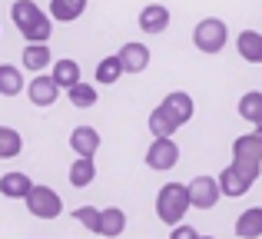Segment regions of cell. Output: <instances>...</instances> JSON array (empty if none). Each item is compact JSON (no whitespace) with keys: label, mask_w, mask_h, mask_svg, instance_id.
Listing matches in <instances>:
<instances>
[{"label":"cell","mask_w":262,"mask_h":239,"mask_svg":"<svg viewBox=\"0 0 262 239\" xmlns=\"http://www.w3.org/2000/svg\"><path fill=\"white\" fill-rule=\"evenodd\" d=\"M186 209H189V186L186 183H166L160 189V196H156V216H160V223L179 226Z\"/></svg>","instance_id":"1"},{"label":"cell","mask_w":262,"mask_h":239,"mask_svg":"<svg viewBox=\"0 0 262 239\" xmlns=\"http://www.w3.org/2000/svg\"><path fill=\"white\" fill-rule=\"evenodd\" d=\"M192 44L203 53H223V47L229 44V27L219 17H206V20H199L196 30H192Z\"/></svg>","instance_id":"2"},{"label":"cell","mask_w":262,"mask_h":239,"mask_svg":"<svg viewBox=\"0 0 262 239\" xmlns=\"http://www.w3.org/2000/svg\"><path fill=\"white\" fill-rule=\"evenodd\" d=\"M24 203H27V213L37 216V220H57V216L63 213V200H60L57 189H50V186H33Z\"/></svg>","instance_id":"3"},{"label":"cell","mask_w":262,"mask_h":239,"mask_svg":"<svg viewBox=\"0 0 262 239\" xmlns=\"http://www.w3.org/2000/svg\"><path fill=\"white\" fill-rule=\"evenodd\" d=\"M176 163H179V146L173 136H153V143L146 149V166L163 173V169H173Z\"/></svg>","instance_id":"4"},{"label":"cell","mask_w":262,"mask_h":239,"mask_svg":"<svg viewBox=\"0 0 262 239\" xmlns=\"http://www.w3.org/2000/svg\"><path fill=\"white\" fill-rule=\"evenodd\" d=\"M219 196H223L219 180H212V176H196V180H189V206L212 209L219 203Z\"/></svg>","instance_id":"5"},{"label":"cell","mask_w":262,"mask_h":239,"mask_svg":"<svg viewBox=\"0 0 262 239\" xmlns=\"http://www.w3.org/2000/svg\"><path fill=\"white\" fill-rule=\"evenodd\" d=\"M27 97L33 106H53L60 97V83L53 80V73H33L30 86H27Z\"/></svg>","instance_id":"6"},{"label":"cell","mask_w":262,"mask_h":239,"mask_svg":"<svg viewBox=\"0 0 262 239\" xmlns=\"http://www.w3.org/2000/svg\"><path fill=\"white\" fill-rule=\"evenodd\" d=\"M160 106H163V110H166L169 117L179 123V126H183V123H189V120H192V113H196V103H192V97H189V93H183V90L166 93Z\"/></svg>","instance_id":"7"},{"label":"cell","mask_w":262,"mask_h":239,"mask_svg":"<svg viewBox=\"0 0 262 239\" xmlns=\"http://www.w3.org/2000/svg\"><path fill=\"white\" fill-rule=\"evenodd\" d=\"M120 63L126 73H143L149 67V47L146 44H123L120 47Z\"/></svg>","instance_id":"8"},{"label":"cell","mask_w":262,"mask_h":239,"mask_svg":"<svg viewBox=\"0 0 262 239\" xmlns=\"http://www.w3.org/2000/svg\"><path fill=\"white\" fill-rule=\"evenodd\" d=\"M169 27V10L163 4H146L140 10V30L143 33H163Z\"/></svg>","instance_id":"9"},{"label":"cell","mask_w":262,"mask_h":239,"mask_svg":"<svg viewBox=\"0 0 262 239\" xmlns=\"http://www.w3.org/2000/svg\"><path fill=\"white\" fill-rule=\"evenodd\" d=\"M123 233H126V213L120 206L100 209V236L103 239H120Z\"/></svg>","instance_id":"10"},{"label":"cell","mask_w":262,"mask_h":239,"mask_svg":"<svg viewBox=\"0 0 262 239\" xmlns=\"http://www.w3.org/2000/svg\"><path fill=\"white\" fill-rule=\"evenodd\" d=\"M70 149L77 156H90V160H93L96 149H100V133H96L93 126H77L70 133Z\"/></svg>","instance_id":"11"},{"label":"cell","mask_w":262,"mask_h":239,"mask_svg":"<svg viewBox=\"0 0 262 239\" xmlns=\"http://www.w3.org/2000/svg\"><path fill=\"white\" fill-rule=\"evenodd\" d=\"M232 160H256V163H262V136L256 133V129L232 140Z\"/></svg>","instance_id":"12"},{"label":"cell","mask_w":262,"mask_h":239,"mask_svg":"<svg viewBox=\"0 0 262 239\" xmlns=\"http://www.w3.org/2000/svg\"><path fill=\"white\" fill-rule=\"evenodd\" d=\"M20 60H24V70H30V73H43L47 67H53V53L47 44H27Z\"/></svg>","instance_id":"13"},{"label":"cell","mask_w":262,"mask_h":239,"mask_svg":"<svg viewBox=\"0 0 262 239\" xmlns=\"http://www.w3.org/2000/svg\"><path fill=\"white\" fill-rule=\"evenodd\" d=\"M30 189H33V183H30L27 173H4L0 176V193H4L7 200H27Z\"/></svg>","instance_id":"14"},{"label":"cell","mask_w":262,"mask_h":239,"mask_svg":"<svg viewBox=\"0 0 262 239\" xmlns=\"http://www.w3.org/2000/svg\"><path fill=\"white\" fill-rule=\"evenodd\" d=\"M86 10V0H50V20L57 24H73Z\"/></svg>","instance_id":"15"},{"label":"cell","mask_w":262,"mask_h":239,"mask_svg":"<svg viewBox=\"0 0 262 239\" xmlns=\"http://www.w3.org/2000/svg\"><path fill=\"white\" fill-rule=\"evenodd\" d=\"M236 50L246 63H262V33L256 30H243L236 37Z\"/></svg>","instance_id":"16"},{"label":"cell","mask_w":262,"mask_h":239,"mask_svg":"<svg viewBox=\"0 0 262 239\" xmlns=\"http://www.w3.org/2000/svg\"><path fill=\"white\" fill-rule=\"evenodd\" d=\"M24 90H27V83H24V73H20V67L0 63V97H20Z\"/></svg>","instance_id":"17"},{"label":"cell","mask_w":262,"mask_h":239,"mask_svg":"<svg viewBox=\"0 0 262 239\" xmlns=\"http://www.w3.org/2000/svg\"><path fill=\"white\" fill-rule=\"evenodd\" d=\"M236 236L239 239H259L262 236V206L246 209L243 216L236 220Z\"/></svg>","instance_id":"18"},{"label":"cell","mask_w":262,"mask_h":239,"mask_svg":"<svg viewBox=\"0 0 262 239\" xmlns=\"http://www.w3.org/2000/svg\"><path fill=\"white\" fill-rule=\"evenodd\" d=\"M93 176H96V163L90 160V156H77L73 166H70V186L86 189L90 183H93Z\"/></svg>","instance_id":"19"},{"label":"cell","mask_w":262,"mask_h":239,"mask_svg":"<svg viewBox=\"0 0 262 239\" xmlns=\"http://www.w3.org/2000/svg\"><path fill=\"white\" fill-rule=\"evenodd\" d=\"M53 80L60 83V90H70V86H77L80 80V63L77 60H57L53 63Z\"/></svg>","instance_id":"20"},{"label":"cell","mask_w":262,"mask_h":239,"mask_svg":"<svg viewBox=\"0 0 262 239\" xmlns=\"http://www.w3.org/2000/svg\"><path fill=\"white\" fill-rule=\"evenodd\" d=\"M123 73L126 70H123V63H120V53H110V57H103L100 63H96V80L106 83V86H113Z\"/></svg>","instance_id":"21"},{"label":"cell","mask_w":262,"mask_h":239,"mask_svg":"<svg viewBox=\"0 0 262 239\" xmlns=\"http://www.w3.org/2000/svg\"><path fill=\"white\" fill-rule=\"evenodd\" d=\"M239 117L243 120H249V123H262V93L259 90H249V93H243L239 97Z\"/></svg>","instance_id":"22"},{"label":"cell","mask_w":262,"mask_h":239,"mask_svg":"<svg viewBox=\"0 0 262 239\" xmlns=\"http://www.w3.org/2000/svg\"><path fill=\"white\" fill-rule=\"evenodd\" d=\"M10 17H13V24H17V30H24V27H30L37 17H43V10H40L33 0H17V4L10 7Z\"/></svg>","instance_id":"23"},{"label":"cell","mask_w":262,"mask_h":239,"mask_svg":"<svg viewBox=\"0 0 262 239\" xmlns=\"http://www.w3.org/2000/svg\"><path fill=\"white\" fill-rule=\"evenodd\" d=\"M146 123H149V133H153V136H173L176 129H179V123L169 117L163 106H156V110L149 113V120H146Z\"/></svg>","instance_id":"24"},{"label":"cell","mask_w":262,"mask_h":239,"mask_svg":"<svg viewBox=\"0 0 262 239\" xmlns=\"http://www.w3.org/2000/svg\"><path fill=\"white\" fill-rule=\"evenodd\" d=\"M20 33H24L27 44H47V40H50V33H53V20L43 13V17H37L30 27H24Z\"/></svg>","instance_id":"25"},{"label":"cell","mask_w":262,"mask_h":239,"mask_svg":"<svg viewBox=\"0 0 262 239\" xmlns=\"http://www.w3.org/2000/svg\"><path fill=\"white\" fill-rule=\"evenodd\" d=\"M219 189H223V196H232V200H236V196H246L252 186H246V183L239 180V173H236V169H232V166H226L223 173H219Z\"/></svg>","instance_id":"26"},{"label":"cell","mask_w":262,"mask_h":239,"mask_svg":"<svg viewBox=\"0 0 262 239\" xmlns=\"http://www.w3.org/2000/svg\"><path fill=\"white\" fill-rule=\"evenodd\" d=\"M67 97H70V103L77 106V110H90V106H96V86L80 80L77 86H70V90H67Z\"/></svg>","instance_id":"27"},{"label":"cell","mask_w":262,"mask_h":239,"mask_svg":"<svg viewBox=\"0 0 262 239\" xmlns=\"http://www.w3.org/2000/svg\"><path fill=\"white\" fill-rule=\"evenodd\" d=\"M24 149V140L13 126H0V160H13Z\"/></svg>","instance_id":"28"},{"label":"cell","mask_w":262,"mask_h":239,"mask_svg":"<svg viewBox=\"0 0 262 239\" xmlns=\"http://www.w3.org/2000/svg\"><path fill=\"white\" fill-rule=\"evenodd\" d=\"M229 166L239 173V180H243L246 186H252V183L259 180V173H262V163H256V160H232Z\"/></svg>","instance_id":"29"},{"label":"cell","mask_w":262,"mask_h":239,"mask_svg":"<svg viewBox=\"0 0 262 239\" xmlns=\"http://www.w3.org/2000/svg\"><path fill=\"white\" fill-rule=\"evenodd\" d=\"M73 216H77V223H80L83 229H90V233L100 236V209H96V206H80Z\"/></svg>","instance_id":"30"},{"label":"cell","mask_w":262,"mask_h":239,"mask_svg":"<svg viewBox=\"0 0 262 239\" xmlns=\"http://www.w3.org/2000/svg\"><path fill=\"white\" fill-rule=\"evenodd\" d=\"M169 239H199V233H196L192 226H183V223H179V226H173Z\"/></svg>","instance_id":"31"},{"label":"cell","mask_w":262,"mask_h":239,"mask_svg":"<svg viewBox=\"0 0 262 239\" xmlns=\"http://www.w3.org/2000/svg\"><path fill=\"white\" fill-rule=\"evenodd\" d=\"M199 239H212V236H199Z\"/></svg>","instance_id":"32"}]
</instances>
